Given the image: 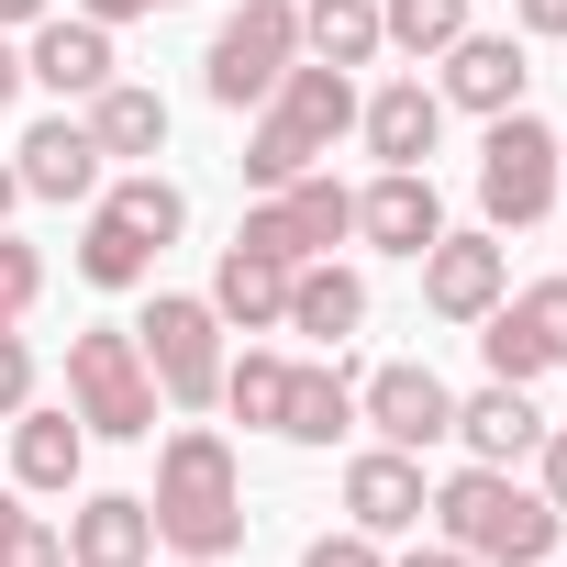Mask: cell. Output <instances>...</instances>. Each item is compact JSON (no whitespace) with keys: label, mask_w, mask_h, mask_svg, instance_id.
Returning <instances> with one entry per match:
<instances>
[{"label":"cell","mask_w":567,"mask_h":567,"mask_svg":"<svg viewBox=\"0 0 567 567\" xmlns=\"http://www.w3.org/2000/svg\"><path fill=\"white\" fill-rule=\"evenodd\" d=\"M68 567H156V512L134 489H101L68 512Z\"/></svg>","instance_id":"ffe728a7"},{"label":"cell","mask_w":567,"mask_h":567,"mask_svg":"<svg viewBox=\"0 0 567 567\" xmlns=\"http://www.w3.org/2000/svg\"><path fill=\"white\" fill-rule=\"evenodd\" d=\"M478 357L512 390H534L545 368H567V278H523V290H501L478 312Z\"/></svg>","instance_id":"9c48e42d"},{"label":"cell","mask_w":567,"mask_h":567,"mask_svg":"<svg viewBox=\"0 0 567 567\" xmlns=\"http://www.w3.org/2000/svg\"><path fill=\"white\" fill-rule=\"evenodd\" d=\"M346 134H357V68L301 56L290 79L256 101V123H245V189H290V178H312Z\"/></svg>","instance_id":"6da1fadb"},{"label":"cell","mask_w":567,"mask_h":567,"mask_svg":"<svg viewBox=\"0 0 567 567\" xmlns=\"http://www.w3.org/2000/svg\"><path fill=\"white\" fill-rule=\"evenodd\" d=\"M12 167H23V200H101V134H90V112H45L23 145H12Z\"/></svg>","instance_id":"4fadbf2b"},{"label":"cell","mask_w":567,"mask_h":567,"mask_svg":"<svg viewBox=\"0 0 567 567\" xmlns=\"http://www.w3.org/2000/svg\"><path fill=\"white\" fill-rule=\"evenodd\" d=\"M456 34H467V0H379V45H401L412 68L445 56Z\"/></svg>","instance_id":"f1b7e54d"},{"label":"cell","mask_w":567,"mask_h":567,"mask_svg":"<svg viewBox=\"0 0 567 567\" xmlns=\"http://www.w3.org/2000/svg\"><path fill=\"white\" fill-rule=\"evenodd\" d=\"M301 567H390V556H379V534H357V523H346V534H312V545H301Z\"/></svg>","instance_id":"1f68e13d"},{"label":"cell","mask_w":567,"mask_h":567,"mask_svg":"<svg viewBox=\"0 0 567 567\" xmlns=\"http://www.w3.org/2000/svg\"><path fill=\"white\" fill-rule=\"evenodd\" d=\"M456 445H467L478 467H523V456L545 445V412H534L512 379H489V390H467V401H456Z\"/></svg>","instance_id":"44dd1931"},{"label":"cell","mask_w":567,"mask_h":567,"mask_svg":"<svg viewBox=\"0 0 567 567\" xmlns=\"http://www.w3.org/2000/svg\"><path fill=\"white\" fill-rule=\"evenodd\" d=\"M23 401H34V346H23L12 323H0V423H12Z\"/></svg>","instance_id":"d6a6232c"},{"label":"cell","mask_w":567,"mask_h":567,"mask_svg":"<svg viewBox=\"0 0 567 567\" xmlns=\"http://www.w3.org/2000/svg\"><path fill=\"white\" fill-rule=\"evenodd\" d=\"M79 112H90L101 156H134V167H145V156H167V101H156L145 79H112V90H90Z\"/></svg>","instance_id":"cb8c5ba5"},{"label":"cell","mask_w":567,"mask_h":567,"mask_svg":"<svg viewBox=\"0 0 567 567\" xmlns=\"http://www.w3.org/2000/svg\"><path fill=\"white\" fill-rule=\"evenodd\" d=\"M390 567H478V556H467V545H445V534H412Z\"/></svg>","instance_id":"e575fe53"},{"label":"cell","mask_w":567,"mask_h":567,"mask_svg":"<svg viewBox=\"0 0 567 567\" xmlns=\"http://www.w3.org/2000/svg\"><path fill=\"white\" fill-rule=\"evenodd\" d=\"M12 101H23V45L0 34V112H12Z\"/></svg>","instance_id":"74e56055"},{"label":"cell","mask_w":567,"mask_h":567,"mask_svg":"<svg viewBox=\"0 0 567 567\" xmlns=\"http://www.w3.org/2000/svg\"><path fill=\"white\" fill-rule=\"evenodd\" d=\"M68 412H79L90 434H112V445H145V434H156V368H145L134 323L68 334Z\"/></svg>","instance_id":"277c9868"},{"label":"cell","mask_w":567,"mask_h":567,"mask_svg":"<svg viewBox=\"0 0 567 567\" xmlns=\"http://www.w3.org/2000/svg\"><path fill=\"white\" fill-rule=\"evenodd\" d=\"M357 323H368V278L357 267H334V256L290 267V334H312L334 357V346H357Z\"/></svg>","instance_id":"603a6c76"},{"label":"cell","mask_w":567,"mask_h":567,"mask_svg":"<svg viewBox=\"0 0 567 567\" xmlns=\"http://www.w3.org/2000/svg\"><path fill=\"white\" fill-rule=\"evenodd\" d=\"M290 68H301V0H245V12H223V34L200 56V90L223 112H256Z\"/></svg>","instance_id":"8992f818"},{"label":"cell","mask_w":567,"mask_h":567,"mask_svg":"<svg viewBox=\"0 0 567 567\" xmlns=\"http://www.w3.org/2000/svg\"><path fill=\"white\" fill-rule=\"evenodd\" d=\"M0 567H68V534H56L45 512H23V523H12V545H0Z\"/></svg>","instance_id":"4dcf8cb0"},{"label":"cell","mask_w":567,"mask_h":567,"mask_svg":"<svg viewBox=\"0 0 567 567\" xmlns=\"http://www.w3.org/2000/svg\"><path fill=\"white\" fill-rule=\"evenodd\" d=\"M156 234H134L123 212H101L90 200V234H79V278H90V290H145V278H156Z\"/></svg>","instance_id":"d4e9b609"},{"label":"cell","mask_w":567,"mask_h":567,"mask_svg":"<svg viewBox=\"0 0 567 567\" xmlns=\"http://www.w3.org/2000/svg\"><path fill=\"white\" fill-rule=\"evenodd\" d=\"M423 456H401V445H368V456H346V523L357 534H423Z\"/></svg>","instance_id":"9a60e30c"},{"label":"cell","mask_w":567,"mask_h":567,"mask_svg":"<svg viewBox=\"0 0 567 567\" xmlns=\"http://www.w3.org/2000/svg\"><path fill=\"white\" fill-rule=\"evenodd\" d=\"M12 212H23V167H0V234H12Z\"/></svg>","instance_id":"ab89813d"},{"label":"cell","mask_w":567,"mask_h":567,"mask_svg":"<svg viewBox=\"0 0 567 567\" xmlns=\"http://www.w3.org/2000/svg\"><path fill=\"white\" fill-rule=\"evenodd\" d=\"M423 523H434L445 545H467L478 567H545L567 512H556L534 478H512V467H478V456H467V467L423 501Z\"/></svg>","instance_id":"3957f363"},{"label":"cell","mask_w":567,"mask_h":567,"mask_svg":"<svg viewBox=\"0 0 567 567\" xmlns=\"http://www.w3.org/2000/svg\"><path fill=\"white\" fill-rule=\"evenodd\" d=\"M112 79H123L112 23H90V12H45V23H34V45H23V90L90 101V90H112Z\"/></svg>","instance_id":"7c38bea8"},{"label":"cell","mask_w":567,"mask_h":567,"mask_svg":"<svg viewBox=\"0 0 567 567\" xmlns=\"http://www.w3.org/2000/svg\"><path fill=\"white\" fill-rule=\"evenodd\" d=\"M134 346H145L167 412H212V401H223V312H212L200 290H156L145 323H134Z\"/></svg>","instance_id":"5b68a950"},{"label":"cell","mask_w":567,"mask_h":567,"mask_svg":"<svg viewBox=\"0 0 567 567\" xmlns=\"http://www.w3.org/2000/svg\"><path fill=\"white\" fill-rule=\"evenodd\" d=\"M301 56L368 68V56H379V0H301Z\"/></svg>","instance_id":"484cf974"},{"label":"cell","mask_w":567,"mask_h":567,"mask_svg":"<svg viewBox=\"0 0 567 567\" xmlns=\"http://www.w3.org/2000/svg\"><path fill=\"white\" fill-rule=\"evenodd\" d=\"M45 12H56V0H0V34H12V23H23V34H34V23H45Z\"/></svg>","instance_id":"f35d334b"},{"label":"cell","mask_w":567,"mask_h":567,"mask_svg":"<svg viewBox=\"0 0 567 567\" xmlns=\"http://www.w3.org/2000/svg\"><path fill=\"white\" fill-rule=\"evenodd\" d=\"M478 212H489V234H523V223L556 212V123L489 112V145H478Z\"/></svg>","instance_id":"52a82bcc"},{"label":"cell","mask_w":567,"mask_h":567,"mask_svg":"<svg viewBox=\"0 0 567 567\" xmlns=\"http://www.w3.org/2000/svg\"><path fill=\"white\" fill-rule=\"evenodd\" d=\"M90 23H145V12H178V0H79Z\"/></svg>","instance_id":"8d00e7d4"},{"label":"cell","mask_w":567,"mask_h":567,"mask_svg":"<svg viewBox=\"0 0 567 567\" xmlns=\"http://www.w3.org/2000/svg\"><path fill=\"white\" fill-rule=\"evenodd\" d=\"M79 467H90V423L79 412H12V478L34 489V501H56V489H79Z\"/></svg>","instance_id":"7402d4cb"},{"label":"cell","mask_w":567,"mask_h":567,"mask_svg":"<svg viewBox=\"0 0 567 567\" xmlns=\"http://www.w3.org/2000/svg\"><path fill=\"white\" fill-rule=\"evenodd\" d=\"M101 212H123V223H134V234H156V245H178V234H189V189H178V178H156V167L112 178V189H101Z\"/></svg>","instance_id":"83f0119b"},{"label":"cell","mask_w":567,"mask_h":567,"mask_svg":"<svg viewBox=\"0 0 567 567\" xmlns=\"http://www.w3.org/2000/svg\"><path fill=\"white\" fill-rule=\"evenodd\" d=\"M357 234V189L346 178H290V189H256V212H245V234L234 245H256V256H278V267H312V256H334Z\"/></svg>","instance_id":"ba28073f"},{"label":"cell","mask_w":567,"mask_h":567,"mask_svg":"<svg viewBox=\"0 0 567 567\" xmlns=\"http://www.w3.org/2000/svg\"><path fill=\"white\" fill-rule=\"evenodd\" d=\"M357 134H368V156H379V167H423V156H434V134H445V90L390 79V90H368V101H357Z\"/></svg>","instance_id":"d6986e66"},{"label":"cell","mask_w":567,"mask_h":567,"mask_svg":"<svg viewBox=\"0 0 567 567\" xmlns=\"http://www.w3.org/2000/svg\"><path fill=\"white\" fill-rule=\"evenodd\" d=\"M357 434V368H346V346L334 357H290V401H278V445H346Z\"/></svg>","instance_id":"2e32d148"},{"label":"cell","mask_w":567,"mask_h":567,"mask_svg":"<svg viewBox=\"0 0 567 567\" xmlns=\"http://www.w3.org/2000/svg\"><path fill=\"white\" fill-rule=\"evenodd\" d=\"M434 68H445V79H434V90H445V112H478V123H489V112H523V79H534V68H523V45H512V34H478V23H467Z\"/></svg>","instance_id":"e0dca14e"},{"label":"cell","mask_w":567,"mask_h":567,"mask_svg":"<svg viewBox=\"0 0 567 567\" xmlns=\"http://www.w3.org/2000/svg\"><path fill=\"white\" fill-rule=\"evenodd\" d=\"M178 567H234V556H178Z\"/></svg>","instance_id":"7bdbcfd3"},{"label":"cell","mask_w":567,"mask_h":567,"mask_svg":"<svg viewBox=\"0 0 567 567\" xmlns=\"http://www.w3.org/2000/svg\"><path fill=\"white\" fill-rule=\"evenodd\" d=\"M278 401H290V357H278V346H245V357H223V412H234V423L278 434Z\"/></svg>","instance_id":"4316f807"},{"label":"cell","mask_w":567,"mask_h":567,"mask_svg":"<svg viewBox=\"0 0 567 567\" xmlns=\"http://www.w3.org/2000/svg\"><path fill=\"white\" fill-rule=\"evenodd\" d=\"M556 200H567V134H556Z\"/></svg>","instance_id":"b9f144b4"},{"label":"cell","mask_w":567,"mask_h":567,"mask_svg":"<svg viewBox=\"0 0 567 567\" xmlns=\"http://www.w3.org/2000/svg\"><path fill=\"white\" fill-rule=\"evenodd\" d=\"M534 489L567 512V434H545V445H534Z\"/></svg>","instance_id":"d590c367"},{"label":"cell","mask_w":567,"mask_h":567,"mask_svg":"<svg viewBox=\"0 0 567 567\" xmlns=\"http://www.w3.org/2000/svg\"><path fill=\"white\" fill-rule=\"evenodd\" d=\"M445 234V189H434V167H379L368 189H357V245H379V256H423Z\"/></svg>","instance_id":"5bb4252c"},{"label":"cell","mask_w":567,"mask_h":567,"mask_svg":"<svg viewBox=\"0 0 567 567\" xmlns=\"http://www.w3.org/2000/svg\"><path fill=\"white\" fill-rule=\"evenodd\" d=\"M512 23H523L534 45H567V0H512Z\"/></svg>","instance_id":"836d02e7"},{"label":"cell","mask_w":567,"mask_h":567,"mask_svg":"<svg viewBox=\"0 0 567 567\" xmlns=\"http://www.w3.org/2000/svg\"><path fill=\"white\" fill-rule=\"evenodd\" d=\"M200 301L223 312V334H290V267L256 256V245H223V267H212Z\"/></svg>","instance_id":"ac0fdd59"},{"label":"cell","mask_w":567,"mask_h":567,"mask_svg":"<svg viewBox=\"0 0 567 567\" xmlns=\"http://www.w3.org/2000/svg\"><path fill=\"white\" fill-rule=\"evenodd\" d=\"M412 267H423V312H434V323H478V312L512 290V245H501L489 223H478V234H434Z\"/></svg>","instance_id":"8fae6325"},{"label":"cell","mask_w":567,"mask_h":567,"mask_svg":"<svg viewBox=\"0 0 567 567\" xmlns=\"http://www.w3.org/2000/svg\"><path fill=\"white\" fill-rule=\"evenodd\" d=\"M357 423H368L379 445L423 456V445H445V434H456V390H445L423 357H390V368H368V379H357Z\"/></svg>","instance_id":"30bf717a"},{"label":"cell","mask_w":567,"mask_h":567,"mask_svg":"<svg viewBox=\"0 0 567 567\" xmlns=\"http://www.w3.org/2000/svg\"><path fill=\"white\" fill-rule=\"evenodd\" d=\"M45 301V245H23V234H0V323H23Z\"/></svg>","instance_id":"f546056e"},{"label":"cell","mask_w":567,"mask_h":567,"mask_svg":"<svg viewBox=\"0 0 567 567\" xmlns=\"http://www.w3.org/2000/svg\"><path fill=\"white\" fill-rule=\"evenodd\" d=\"M145 512H156V545H167V556H234V545H245V467H234V445H223L212 423H178V434L156 445Z\"/></svg>","instance_id":"7a4b0ae2"},{"label":"cell","mask_w":567,"mask_h":567,"mask_svg":"<svg viewBox=\"0 0 567 567\" xmlns=\"http://www.w3.org/2000/svg\"><path fill=\"white\" fill-rule=\"evenodd\" d=\"M12 523H23V501H12V489H0V545H12Z\"/></svg>","instance_id":"60d3db41"}]
</instances>
